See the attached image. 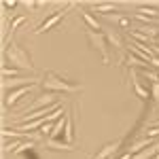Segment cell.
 <instances>
[{"label":"cell","instance_id":"18","mask_svg":"<svg viewBox=\"0 0 159 159\" xmlns=\"http://www.w3.org/2000/svg\"><path fill=\"white\" fill-rule=\"evenodd\" d=\"M53 125H55V123L47 121L45 125H43V127H40V134H43V136H47V138H49V136H51V132H53Z\"/></svg>","mask_w":159,"mask_h":159},{"label":"cell","instance_id":"20","mask_svg":"<svg viewBox=\"0 0 159 159\" xmlns=\"http://www.w3.org/2000/svg\"><path fill=\"white\" fill-rule=\"evenodd\" d=\"M2 7H9V9H15V7H17V0H4V2H2Z\"/></svg>","mask_w":159,"mask_h":159},{"label":"cell","instance_id":"6","mask_svg":"<svg viewBox=\"0 0 159 159\" xmlns=\"http://www.w3.org/2000/svg\"><path fill=\"white\" fill-rule=\"evenodd\" d=\"M32 87H34V85H28V87H21V89H15V91H9L7 98H4V106L9 108V106H13V104H17L21 96H25V93L32 91Z\"/></svg>","mask_w":159,"mask_h":159},{"label":"cell","instance_id":"22","mask_svg":"<svg viewBox=\"0 0 159 159\" xmlns=\"http://www.w3.org/2000/svg\"><path fill=\"white\" fill-rule=\"evenodd\" d=\"M117 159H132V155H129V153H123V155H119Z\"/></svg>","mask_w":159,"mask_h":159},{"label":"cell","instance_id":"13","mask_svg":"<svg viewBox=\"0 0 159 159\" xmlns=\"http://www.w3.org/2000/svg\"><path fill=\"white\" fill-rule=\"evenodd\" d=\"M106 34V40H108L112 47H117V49H123V38L117 34V32H112V30H108V32H104Z\"/></svg>","mask_w":159,"mask_h":159},{"label":"cell","instance_id":"12","mask_svg":"<svg viewBox=\"0 0 159 159\" xmlns=\"http://www.w3.org/2000/svg\"><path fill=\"white\" fill-rule=\"evenodd\" d=\"M64 140H66V144H70L74 140V123H72V115H68V119H66V127H64Z\"/></svg>","mask_w":159,"mask_h":159},{"label":"cell","instance_id":"9","mask_svg":"<svg viewBox=\"0 0 159 159\" xmlns=\"http://www.w3.org/2000/svg\"><path fill=\"white\" fill-rule=\"evenodd\" d=\"M155 142H153V138H142V140H138V142H134L132 147H129V155H138L140 151H144V148H148V147H153Z\"/></svg>","mask_w":159,"mask_h":159},{"label":"cell","instance_id":"10","mask_svg":"<svg viewBox=\"0 0 159 159\" xmlns=\"http://www.w3.org/2000/svg\"><path fill=\"white\" fill-rule=\"evenodd\" d=\"M81 17L85 19V24L89 25V30H93V32H100V30H102L100 21H98V19H96V17H93L89 11H83V13H81Z\"/></svg>","mask_w":159,"mask_h":159},{"label":"cell","instance_id":"15","mask_svg":"<svg viewBox=\"0 0 159 159\" xmlns=\"http://www.w3.org/2000/svg\"><path fill=\"white\" fill-rule=\"evenodd\" d=\"M106 19L112 21V24H119L121 28H127V25H129V19L123 17V15H106Z\"/></svg>","mask_w":159,"mask_h":159},{"label":"cell","instance_id":"11","mask_svg":"<svg viewBox=\"0 0 159 159\" xmlns=\"http://www.w3.org/2000/svg\"><path fill=\"white\" fill-rule=\"evenodd\" d=\"M138 15H144V17H151V19H159V11L155 7H148V4H138Z\"/></svg>","mask_w":159,"mask_h":159},{"label":"cell","instance_id":"5","mask_svg":"<svg viewBox=\"0 0 159 159\" xmlns=\"http://www.w3.org/2000/svg\"><path fill=\"white\" fill-rule=\"evenodd\" d=\"M119 148H121V140H117V142H108L104 148H100L91 159H110V157H115V155L119 153Z\"/></svg>","mask_w":159,"mask_h":159},{"label":"cell","instance_id":"23","mask_svg":"<svg viewBox=\"0 0 159 159\" xmlns=\"http://www.w3.org/2000/svg\"><path fill=\"white\" fill-rule=\"evenodd\" d=\"M155 43H157V45H159V38H157V40H155Z\"/></svg>","mask_w":159,"mask_h":159},{"label":"cell","instance_id":"14","mask_svg":"<svg viewBox=\"0 0 159 159\" xmlns=\"http://www.w3.org/2000/svg\"><path fill=\"white\" fill-rule=\"evenodd\" d=\"M93 9H96V13H106V15H110V11H115V2H96L93 4Z\"/></svg>","mask_w":159,"mask_h":159},{"label":"cell","instance_id":"8","mask_svg":"<svg viewBox=\"0 0 159 159\" xmlns=\"http://www.w3.org/2000/svg\"><path fill=\"white\" fill-rule=\"evenodd\" d=\"M125 64H127L129 68H142V70H147V68H151V61L140 60V57H138V55H134V53H129V55L125 57Z\"/></svg>","mask_w":159,"mask_h":159},{"label":"cell","instance_id":"4","mask_svg":"<svg viewBox=\"0 0 159 159\" xmlns=\"http://www.w3.org/2000/svg\"><path fill=\"white\" fill-rule=\"evenodd\" d=\"M64 15H66V9H61V11H55L53 15H51V17H47V19L43 21V24L38 25L34 32H36V34H45L47 30H51L53 25H57V24H60L61 19H64Z\"/></svg>","mask_w":159,"mask_h":159},{"label":"cell","instance_id":"3","mask_svg":"<svg viewBox=\"0 0 159 159\" xmlns=\"http://www.w3.org/2000/svg\"><path fill=\"white\" fill-rule=\"evenodd\" d=\"M87 40L91 43V47L100 53V57L104 64H108L110 61V55H108V40H106V34L104 32H93V30H87Z\"/></svg>","mask_w":159,"mask_h":159},{"label":"cell","instance_id":"2","mask_svg":"<svg viewBox=\"0 0 159 159\" xmlns=\"http://www.w3.org/2000/svg\"><path fill=\"white\" fill-rule=\"evenodd\" d=\"M4 57L13 64V68L24 70V72H34V64H32V60H30V55H28L15 40H13L11 45L4 47Z\"/></svg>","mask_w":159,"mask_h":159},{"label":"cell","instance_id":"17","mask_svg":"<svg viewBox=\"0 0 159 159\" xmlns=\"http://www.w3.org/2000/svg\"><path fill=\"white\" fill-rule=\"evenodd\" d=\"M142 76L151 81V85H153V83H159V72H155V70H151V68H147V70H142Z\"/></svg>","mask_w":159,"mask_h":159},{"label":"cell","instance_id":"16","mask_svg":"<svg viewBox=\"0 0 159 159\" xmlns=\"http://www.w3.org/2000/svg\"><path fill=\"white\" fill-rule=\"evenodd\" d=\"M21 70H17V68H11V66H2V79H15V76H19Z\"/></svg>","mask_w":159,"mask_h":159},{"label":"cell","instance_id":"19","mask_svg":"<svg viewBox=\"0 0 159 159\" xmlns=\"http://www.w3.org/2000/svg\"><path fill=\"white\" fill-rule=\"evenodd\" d=\"M151 98L155 100V102H159V83H153L151 85Z\"/></svg>","mask_w":159,"mask_h":159},{"label":"cell","instance_id":"7","mask_svg":"<svg viewBox=\"0 0 159 159\" xmlns=\"http://www.w3.org/2000/svg\"><path fill=\"white\" fill-rule=\"evenodd\" d=\"M129 76H132V85H134L136 96H138V98H142V100H148V98H151V91L142 87V83L138 81V74H136V70H134V68H132V72H129Z\"/></svg>","mask_w":159,"mask_h":159},{"label":"cell","instance_id":"1","mask_svg":"<svg viewBox=\"0 0 159 159\" xmlns=\"http://www.w3.org/2000/svg\"><path fill=\"white\" fill-rule=\"evenodd\" d=\"M40 85L45 87V91H51V93H76V91H81V85H74L55 72H45Z\"/></svg>","mask_w":159,"mask_h":159},{"label":"cell","instance_id":"21","mask_svg":"<svg viewBox=\"0 0 159 159\" xmlns=\"http://www.w3.org/2000/svg\"><path fill=\"white\" fill-rule=\"evenodd\" d=\"M151 68H157V72H159V57H157V55L151 60Z\"/></svg>","mask_w":159,"mask_h":159}]
</instances>
